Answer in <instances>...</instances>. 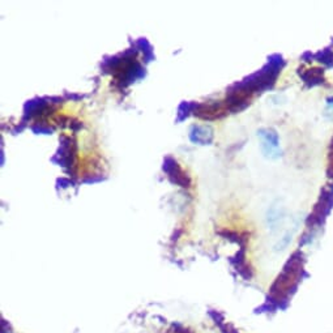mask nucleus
I'll return each instance as SVG.
<instances>
[{
    "instance_id": "obj_6",
    "label": "nucleus",
    "mask_w": 333,
    "mask_h": 333,
    "mask_svg": "<svg viewBox=\"0 0 333 333\" xmlns=\"http://www.w3.org/2000/svg\"><path fill=\"white\" fill-rule=\"evenodd\" d=\"M329 171H330V174H333V144H332V152H330V170Z\"/></svg>"
},
{
    "instance_id": "obj_5",
    "label": "nucleus",
    "mask_w": 333,
    "mask_h": 333,
    "mask_svg": "<svg viewBox=\"0 0 333 333\" xmlns=\"http://www.w3.org/2000/svg\"><path fill=\"white\" fill-rule=\"evenodd\" d=\"M2 333H12L11 325L8 324V321L2 320Z\"/></svg>"
},
{
    "instance_id": "obj_3",
    "label": "nucleus",
    "mask_w": 333,
    "mask_h": 333,
    "mask_svg": "<svg viewBox=\"0 0 333 333\" xmlns=\"http://www.w3.org/2000/svg\"><path fill=\"white\" fill-rule=\"evenodd\" d=\"M166 333H191V330L188 328H184L179 323H173L171 328Z\"/></svg>"
},
{
    "instance_id": "obj_2",
    "label": "nucleus",
    "mask_w": 333,
    "mask_h": 333,
    "mask_svg": "<svg viewBox=\"0 0 333 333\" xmlns=\"http://www.w3.org/2000/svg\"><path fill=\"white\" fill-rule=\"evenodd\" d=\"M208 314H209L210 318L213 319V321L216 323V325H218V327H221L222 324H225V316L224 314H221L220 311H215V310H209L208 311Z\"/></svg>"
},
{
    "instance_id": "obj_4",
    "label": "nucleus",
    "mask_w": 333,
    "mask_h": 333,
    "mask_svg": "<svg viewBox=\"0 0 333 333\" xmlns=\"http://www.w3.org/2000/svg\"><path fill=\"white\" fill-rule=\"evenodd\" d=\"M220 329H221L222 333H239L238 330L233 327V325L226 324V323H225V324H222L221 327H220Z\"/></svg>"
},
{
    "instance_id": "obj_1",
    "label": "nucleus",
    "mask_w": 333,
    "mask_h": 333,
    "mask_svg": "<svg viewBox=\"0 0 333 333\" xmlns=\"http://www.w3.org/2000/svg\"><path fill=\"white\" fill-rule=\"evenodd\" d=\"M332 199H333V191L324 192V194H323V196H321L320 199V203L316 205L315 215H314L313 217L314 222H318V224L323 222V220H324V217L327 216V213L329 212L330 206L333 205Z\"/></svg>"
}]
</instances>
